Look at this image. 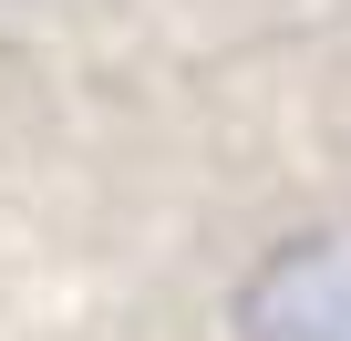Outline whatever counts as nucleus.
Returning a JSON list of instances; mask_svg holds the SVG:
<instances>
[{"mask_svg": "<svg viewBox=\"0 0 351 341\" xmlns=\"http://www.w3.org/2000/svg\"><path fill=\"white\" fill-rule=\"evenodd\" d=\"M228 341H351V217L258 248L228 290Z\"/></svg>", "mask_w": 351, "mask_h": 341, "instance_id": "f257e3e1", "label": "nucleus"}]
</instances>
